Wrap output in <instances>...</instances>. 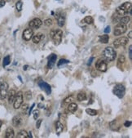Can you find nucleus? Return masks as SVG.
<instances>
[{"instance_id":"obj_38","label":"nucleus","mask_w":132,"mask_h":138,"mask_svg":"<svg viewBox=\"0 0 132 138\" xmlns=\"http://www.w3.org/2000/svg\"><path fill=\"white\" fill-rule=\"evenodd\" d=\"M131 125V121H126V122H125V123H124V126L126 127H129Z\"/></svg>"},{"instance_id":"obj_2","label":"nucleus","mask_w":132,"mask_h":138,"mask_svg":"<svg viewBox=\"0 0 132 138\" xmlns=\"http://www.w3.org/2000/svg\"><path fill=\"white\" fill-rule=\"evenodd\" d=\"M103 56L106 61L110 62L115 60V58L117 57V52L113 47H108L103 51Z\"/></svg>"},{"instance_id":"obj_18","label":"nucleus","mask_w":132,"mask_h":138,"mask_svg":"<svg viewBox=\"0 0 132 138\" xmlns=\"http://www.w3.org/2000/svg\"><path fill=\"white\" fill-rule=\"evenodd\" d=\"M15 137V132L12 127H9L7 128L6 132H5V137L6 138H13Z\"/></svg>"},{"instance_id":"obj_36","label":"nucleus","mask_w":132,"mask_h":138,"mask_svg":"<svg viewBox=\"0 0 132 138\" xmlns=\"http://www.w3.org/2000/svg\"><path fill=\"white\" fill-rule=\"evenodd\" d=\"M129 57L130 59H132V46L131 45L129 47Z\"/></svg>"},{"instance_id":"obj_17","label":"nucleus","mask_w":132,"mask_h":138,"mask_svg":"<svg viewBox=\"0 0 132 138\" xmlns=\"http://www.w3.org/2000/svg\"><path fill=\"white\" fill-rule=\"evenodd\" d=\"M64 131V125L60 123V121H57L56 123V132L58 136L61 134V132Z\"/></svg>"},{"instance_id":"obj_41","label":"nucleus","mask_w":132,"mask_h":138,"mask_svg":"<svg viewBox=\"0 0 132 138\" xmlns=\"http://www.w3.org/2000/svg\"><path fill=\"white\" fill-rule=\"evenodd\" d=\"M34 106H35V104H33V105H32L31 107H30V109H29V114H30H30H31L32 110H33V108L34 107Z\"/></svg>"},{"instance_id":"obj_27","label":"nucleus","mask_w":132,"mask_h":138,"mask_svg":"<svg viewBox=\"0 0 132 138\" xmlns=\"http://www.w3.org/2000/svg\"><path fill=\"white\" fill-rule=\"evenodd\" d=\"M85 23L88 24V25H91V24H92L94 22V19L92 18V16H86L85 18H84V20H83Z\"/></svg>"},{"instance_id":"obj_34","label":"nucleus","mask_w":132,"mask_h":138,"mask_svg":"<svg viewBox=\"0 0 132 138\" xmlns=\"http://www.w3.org/2000/svg\"><path fill=\"white\" fill-rule=\"evenodd\" d=\"M126 61V58H125V56H123V55H121V56H119V58H118V63H121V64H123Z\"/></svg>"},{"instance_id":"obj_42","label":"nucleus","mask_w":132,"mask_h":138,"mask_svg":"<svg viewBox=\"0 0 132 138\" xmlns=\"http://www.w3.org/2000/svg\"><path fill=\"white\" fill-rule=\"evenodd\" d=\"M93 60H94V57L92 56V57H91L90 58V60L88 61V63H87V65H91V63H92V61H93Z\"/></svg>"},{"instance_id":"obj_35","label":"nucleus","mask_w":132,"mask_h":138,"mask_svg":"<svg viewBox=\"0 0 132 138\" xmlns=\"http://www.w3.org/2000/svg\"><path fill=\"white\" fill-rule=\"evenodd\" d=\"M42 119H38V120H37V123H36V127H37L38 129L40 127V126H41V123H42Z\"/></svg>"},{"instance_id":"obj_14","label":"nucleus","mask_w":132,"mask_h":138,"mask_svg":"<svg viewBox=\"0 0 132 138\" xmlns=\"http://www.w3.org/2000/svg\"><path fill=\"white\" fill-rule=\"evenodd\" d=\"M56 59H57V56L56 54H51L48 57V62H47V66L50 69H51L55 65L56 62Z\"/></svg>"},{"instance_id":"obj_32","label":"nucleus","mask_w":132,"mask_h":138,"mask_svg":"<svg viewBox=\"0 0 132 138\" xmlns=\"http://www.w3.org/2000/svg\"><path fill=\"white\" fill-rule=\"evenodd\" d=\"M25 97L26 100H30L32 98V92H30V91H28V92H26L25 93Z\"/></svg>"},{"instance_id":"obj_26","label":"nucleus","mask_w":132,"mask_h":138,"mask_svg":"<svg viewBox=\"0 0 132 138\" xmlns=\"http://www.w3.org/2000/svg\"><path fill=\"white\" fill-rule=\"evenodd\" d=\"M10 62H11V57H10V56H6L4 58H3V66H7V65H8L10 64Z\"/></svg>"},{"instance_id":"obj_6","label":"nucleus","mask_w":132,"mask_h":138,"mask_svg":"<svg viewBox=\"0 0 132 138\" xmlns=\"http://www.w3.org/2000/svg\"><path fill=\"white\" fill-rule=\"evenodd\" d=\"M22 104H23V93L21 92H19L16 93V97L13 101V107L16 110H18L20 108Z\"/></svg>"},{"instance_id":"obj_47","label":"nucleus","mask_w":132,"mask_h":138,"mask_svg":"<svg viewBox=\"0 0 132 138\" xmlns=\"http://www.w3.org/2000/svg\"><path fill=\"white\" fill-rule=\"evenodd\" d=\"M18 78H19V79H20V81H21V82H22V79H21V78H20V76H19Z\"/></svg>"},{"instance_id":"obj_22","label":"nucleus","mask_w":132,"mask_h":138,"mask_svg":"<svg viewBox=\"0 0 132 138\" xmlns=\"http://www.w3.org/2000/svg\"><path fill=\"white\" fill-rule=\"evenodd\" d=\"M87 99V94L85 92H79L77 95V100L78 101H83Z\"/></svg>"},{"instance_id":"obj_44","label":"nucleus","mask_w":132,"mask_h":138,"mask_svg":"<svg viewBox=\"0 0 132 138\" xmlns=\"http://www.w3.org/2000/svg\"><path fill=\"white\" fill-rule=\"evenodd\" d=\"M128 35H129V36H128V37H129V39H132V32H131V31H130Z\"/></svg>"},{"instance_id":"obj_8","label":"nucleus","mask_w":132,"mask_h":138,"mask_svg":"<svg viewBox=\"0 0 132 138\" xmlns=\"http://www.w3.org/2000/svg\"><path fill=\"white\" fill-rule=\"evenodd\" d=\"M129 42V39L126 37H121V38H118L114 40L113 42V45L115 47V48H118L120 47H124L126 46V44L128 43Z\"/></svg>"},{"instance_id":"obj_12","label":"nucleus","mask_w":132,"mask_h":138,"mask_svg":"<svg viewBox=\"0 0 132 138\" xmlns=\"http://www.w3.org/2000/svg\"><path fill=\"white\" fill-rule=\"evenodd\" d=\"M38 86L40 87V88L42 89V90H43L47 95H50L51 93V87L47 83L44 82V81H41V82H38Z\"/></svg>"},{"instance_id":"obj_15","label":"nucleus","mask_w":132,"mask_h":138,"mask_svg":"<svg viewBox=\"0 0 132 138\" xmlns=\"http://www.w3.org/2000/svg\"><path fill=\"white\" fill-rule=\"evenodd\" d=\"M16 92L15 90H13V89H11V90H10L9 92H8V102L10 103V104H11V103H13V101H14V99L15 97H16Z\"/></svg>"},{"instance_id":"obj_23","label":"nucleus","mask_w":132,"mask_h":138,"mask_svg":"<svg viewBox=\"0 0 132 138\" xmlns=\"http://www.w3.org/2000/svg\"><path fill=\"white\" fill-rule=\"evenodd\" d=\"M129 21H130V16H123L122 17L120 18V20L118 22L125 24V25H127V24L129 23Z\"/></svg>"},{"instance_id":"obj_10","label":"nucleus","mask_w":132,"mask_h":138,"mask_svg":"<svg viewBox=\"0 0 132 138\" xmlns=\"http://www.w3.org/2000/svg\"><path fill=\"white\" fill-rule=\"evenodd\" d=\"M56 19L57 20V23L58 25L60 27H63L64 25V22H65V15L64 13L61 12H57L56 14Z\"/></svg>"},{"instance_id":"obj_24","label":"nucleus","mask_w":132,"mask_h":138,"mask_svg":"<svg viewBox=\"0 0 132 138\" xmlns=\"http://www.w3.org/2000/svg\"><path fill=\"white\" fill-rule=\"evenodd\" d=\"M17 137L18 138H29L28 132L25 130H22L17 134Z\"/></svg>"},{"instance_id":"obj_48","label":"nucleus","mask_w":132,"mask_h":138,"mask_svg":"<svg viewBox=\"0 0 132 138\" xmlns=\"http://www.w3.org/2000/svg\"><path fill=\"white\" fill-rule=\"evenodd\" d=\"M1 57H2V54L0 53V61H1Z\"/></svg>"},{"instance_id":"obj_40","label":"nucleus","mask_w":132,"mask_h":138,"mask_svg":"<svg viewBox=\"0 0 132 138\" xmlns=\"http://www.w3.org/2000/svg\"><path fill=\"white\" fill-rule=\"evenodd\" d=\"M110 32V26H107L105 28V30H104V33L105 34H108V33Z\"/></svg>"},{"instance_id":"obj_19","label":"nucleus","mask_w":132,"mask_h":138,"mask_svg":"<svg viewBox=\"0 0 132 138\" xmlns=\"http://www.w3.org/2000/svg\"><path fill=\"white\" fill-rule=\"evenodd\" d=\"M109 36L107 35V34H104V35L99 36V41L101 43H104V44L108 43H109Z\"/></svg>"},{"instance_id":"obj_11","label":"nucleus","mask_w":132,"mask_h":138,"mask_svg":"<svg viewBox=\"0 0 132 138\" xmlns=\"http://www.w3.org/2000/svg\"><path fill=\"white\" fill-rule=\"evenodd\" d=\"M34 35V30H32L31 28H28V29H25L24 30L23 34H22V38H23L24 40L25 41H29L32 39Z\"/></svg>"},{"instance_id":"obj_4","label":"nucleus","mask_w":132,"mask_h":138,"mask_svg":"<svg viewBox=\"0 0 132 138\" xmlns=\"http://www.w3.org/2000/svg\"><path fill=\"white\" fill-rule=\"evenodd\" d=\"M126 92V88H125L124 85L121 83H118L115 85L113 88V93L117 96L118 98H122Z\"/></svg>"},{"instance_id":"obj_5","label":"nucleus","mask_w":132,"mask_h":138,"mask_svg":"<svg viewBox=\"0 0 132 138\" xmlns=\"http://www.w3.org/2000/svg\"><path fill=\"white\" fill-rule=\"evenodd\" d=\"M127 30V25H125V24L120 23L118 22L117 25L115 26V30H114V35L119 36L121 34H125Z\"/></svg>"},{"instance_id":"obj_9","label":"nucleus","mask_w":132,"mask_h":138,"mask_svg":"<svg viewBox=\"0 0 132 138\" xmlns=\"http://www.w3.org/2000/svg\"><path fill=\"white\" fill-rule=\"evenodd\" d=\"M95 68L101 72H105L107 70V63L102 59H99L95 63Z\"/></svg>"},{"instance_id":"obj_28","label":"nucleus","mask_w":132,"mask_h":138,"mask_svg":"<svg viewBox=\"0 0 132 138\" xmlns=\"http://www.w3.org/2000/svg\"><path fill=\"white\" fill-rule=\"evenodd\" d=\"M68 63H69V61H68V60H66V59H60L59 61V62H58L57 66L59 67V68H60L62 65H66V64H68Z\"/></svg>"},{"instance_id":"obj_29","label":"nucleus","mask_w":132,"mask_h":138,"mask_svg":"<svg viewBox=\"0 0 132 138\" xmlns=\"http://www.w3.org/2000/svg\"><path fill=\"white\" fill-rule=\"evenodd\" d=\"M22 7H23V3H22L21 0H19V1L16 3V10H17L18 12H20V11L22 10Z\"/></svg>"},{"instance_id":"obj_33","label":"nucleus","mask_w":132,"mask_h":138,"mask_svg":"<svg viewBox=\"0 0 132 138\" xmlns=\"http://www.w3.org/2000/svg\"><path fill=\"white\" fill-rule=\"evenodd\" d=\"M39 114H40V112H39V110H35L34 111V113H33V114H34V118L35 120H37L38 119V116H39Z\"/></svg>"},{"instance_id":"obj_31","label":"nucleus","mask_w":132,"mask_h":138,"mask_svg":"<svg viewBox=\"0 0 132 138\" xmlns=\"http://www.w3.org/2000/svg\"><path fill=\"white\" fill-rule=\"evenodd\" d=\"M52 24H53V21H52V20L51 19H47V20H44V25H47V26H51V25H52Z\"/></svg>"},{"instance_id":"obj_20","label":"nucleus","mask_w":132,"mask_h":138,"mask_svg":"<svg viewBox=\"0 0 132 138\" xmlns=\"http://www.w3.org/2000/svg\"><path fill=\"white\" fill-rule=\"evenodd\" d=\"M21 121H22L21 118H20L19 115H16V116H15L14 118H12V125L14 126V127H18V126L21 123Z\"/></svg>"},{"instance_id":"obj_39","label":"nucleus","mask_w":132,"mask_h":138,"mask_svg":"<svg viewBox=\"0 0 132 138\" xmlns=\"http://www.w3.org/2000/svg\"><path fill=\"white\" fill-rule=\"evenodd\" d=\"M5 4H6V1L5 0H1L0 1V8H3Z\"/></svg>"},{"instance_id":"obj_25","label":"nucleus","mask_w":132,"mask_h":138,"mask_svg":"<svg viewBox=\"0 0 132 138\" xmlns=\"http://www.w3.org/2000/svg\"><path fill=\"white\" fill-rule=\"evenodd\" d=\"M86 112H87V114L91 115V116H96L98 114V112L95 110H92V109H87Z\"/></svg>"},{"instance_id":"obj_37","label":"nucleus","mask_w":132,"mask_h":138,"mask_svg":"<svg viewBox=\"0 0 132 138\" xmlns=\"http://www.w3.org/2000/svg\"><path fill=\"white\" fill-rule=\"evenodd\" d=\"M73 101V96H70V97H67L66 99H64V102L65 103H68V102H70V101Z\"/></svg>"},{"instance_id":"obj_30","label":"nucleus","mask_w":132,"mask_h":138,"mask_svg":"<svg viewBox=\"0 0 132 138\" xmlns=\"http://www.w3.org/2000/svg\"><path fill=\"white\" fill-rule=\"evenodd\" d=\"M21 108H22V113H23L24 114H25L26 112H27V110H29V105L28 104L21 105Z\"/></svg>"},{"instance_id":"obj_46","label":"nucleus","mask_w":132,"mask_h":138,"mask_svg":"<svg viewBox=\"0 0 132 138\" xmlns=\"http://www.w3.org/2000/svg\"><path fill=\"white\" fill-rule=\"evenodd\" d=\"M2 124H3V122L0 120V127H1V126H2Z\"/></svg>"},{"instance_id":"obj_43","label":"nucleus","mask_w":132,"mask_h":138,"mask_svg":"<svg viewBox=\"0 0 132 138\" xmlns=\"http://www.w3.org/2000/svg\"><path fill=\"white\" fill-rule=\"evenodd\" d=\"M38 106L39 108H41V109H42V108L44 107V106H43V105H42V104H41V103H39V104L38 105Z\"/></svg>"},{"instance_id":"obj_7","label":"nucleus","mask_w":132,"mask_h":138,"mask_svg":"<svg viewBox=\"0 0 132 138\" xmlns=\"http://www.w3.org/2000/svg\"><path fill=\"white\" fill-rule=\"evenodd\" d=\"M8 84L6 82H0V99L4 100L8 96Z\"/></svg>"},{"instance_id":"obj_16","label":"nucleus","mask_w":132,"mask_h":138,"mask_svg":"<svg viewBox=\"0 0 132 138\" xmlns=\"http://www.w3.org/2000/svg\"><path fill=\"white\" fill-rule=\"evenodd\" d=\"M42 39H44V34L42 33H38L34 36L33 35V37H32V40H33L34 43H38Z\"/></svg>"},{"instance_id":"obj_45","label":"nucleus","mask_w":132,"mask_h":138,"mask_svg":"<svg viewBox=\"0 0 132 138\" xmlns=\"http://www.w3.org/2000/svg\"><path fill=\"white\" fill-rule=\"evenodd\" d=\"M27 68H28V65H25V66L23 67L24 70H27Z\"/></svg>"},{"instance_id":"obj_21","label":"nucleus","mask_w":132,"mask_h":138,"mask_svg":"<svg viewBox=\"0 0 132 138\" xmlns=\"http://www.w3.org/2000/svg\"><path fill=\"white\" fill-rule=\"evenodd\" d=\"M78 110V105L76 103H70L68 106V110L71 113H74Z\"/></svg>"},{"instance_id":"obj_3","label":"nucleus","mask_w":132,"mask_h":138,"mask_svg":"<svg viewBox=\"0 0 132 138\" xmlns=\"http://www.w3.org/2000/svg\"><path fill=\"white\" fill-rule=\"evenodd\" d=\"M50 36L56 45H58L62 41L63 31L61 30H51L50 32Z\"/></svg>"},{"instance_id":"obj_1","label":"nucleus","mask_w":132,"mask_h":138,"mask_svg":"<svg viewBox=\"0 0 132 138\" xmlns=\"http://www.w3.org/2000/svg\"><path fill=\"white\" fill-rule=\"evenodd\" d=\"M131 11V2H126L122 5L119 6L116 9V16L121 18V16L127 14L128 12Z\"/></svg>"},{"instance_id":"obj_13","label":"nucleus","mask_w":132,"mask_h":138,"mask_svg":"<svg viewBox=\"0 0 132 138\" xmlns=\"http://www.w3.org/2000/svg\"><path fill=\"white\" fill-rule=\"evenodd\" d=\"M42 25V21L39 18H34L29 23V26L31 29H38Z\"/></svg>"}]
</instances>
